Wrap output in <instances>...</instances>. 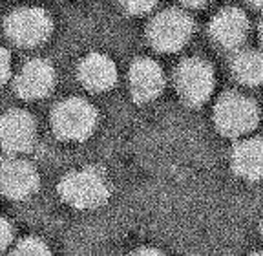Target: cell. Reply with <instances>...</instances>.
<instances>
[{"instance_id": "6da1fadb", "label": "cell", "mask_w": 263, "mask_h": 256, "mask_svg": "<svg viewBox=\"0 0 263 256\" xmlns=\"http://www.w3.org/2000/svg\"><path fill=\"white\" fill-rule=\"evenodd\" d=\"M57 194L64 203L79 211H91L110 199V185L95 167L71 170L59 181Z\"/></svg>"}, {"instance_id": "7a4b0ae2", "label": "cell", "mask_w": 263, "mask_h": 256, "mask_svg": "<svg viewBox=\"0 0 263 256\" xmlns=\"http://www.w3.org/2000/svg\"><path fill=\"white\" fill-rule=\"evenodd\" d=\"M51 130L61 141L81 143L95 132L99 123L97 108L81 97H68L51 110Z\"/></svg>"}, {"instance_id": "3957f363", "label": "cell", "mask_w": 263, "mask_h": 256, "mask_svg": "<svg viewBox=\"0 0 263 256\" xmlns=\"http://www.w3.org/2000/svg\"><path fill=\"white\" fill-rule=\"evenodd\" d=\"M53 31V21L42 8L13 9L4 19V33L16 48H37L44 44Z\"/></svg>"}, {"instance_id": "277c9868", "label": "cell", "mask_w": 263, "mask_h": 256, "mask_svg": "<svg viewBox=\"0 0 263 256\" xmlns=\"http://www.w3.org/2000/svg\"><path fill=\"white\" fill-rule=\"evenodd\" d=\"M194 31L192 19L181 9H164L157 13L146 28V39L159 53L179 51Z\"/></svg>"}, {"instance_id": "5b68a950", "label": "cell", "mask_w": 263, "mask_h": 256, "mask_svg": "<svg viewBox=\"0 0 263 256\" xmlns=\"http://www.w3.org/2000/svg\"><path fill=\"white\" fill-rule=\"evenodd\" d=\"M214 121L223 136L239 137L254 130L259 121L256 103L241 94L223 95L214 110Z\"/></svg>"}, {"instance_id": "8992f818", "label": "cell", "mask_w": 263, "mask_h": 256, "mask_svg": "<svg viewBox=\"0 0 263 256\" xmlns=\"http://www.w3.org/2000/svg\"><path fill=\"white\" fill-rule=\"evenodd\" d=\"M37 143V121L22 108H9L0 114V149L11 154H24Z\"/></svg>"}, {"instance_id": "52a82bcc", "label": "cell", "mask_w": 263, "mask_h": 256, "mask_svg": "<svg viewBox=\"0 0 263 256\" xmlns=\"http://www.w3.org/2000/svg\"><path fill=\"white\" fill-rule=\"evenodd\" d=\"M176 88L186 104L199 106L210 97L214 90L212 66L203 59H186L176 70Z\"/></svg>"}, {"instance_id": "ba28073f", "label": "cell", "mask_w": 263, "mask_h": 256, "mask_svg": "<svg viewBox=\"0 0 263 256\" xmlns=\"http://www.w3.org/2000/svg\"><path fill=\"white\" fill-rule=\"evenodd\" d=\"M41 187V176L35 165L11 156L0 161V194L11 202L31 198Z\"/></svg>"}, {"instance_id": "9c48e42d", "label": "cell", "mask_w": 263, "mask_h": 256, "mask_svg": "<svg viewBox=\"0 0 263 256\" xmlns=\"http://www.w3.org/2000/svg\"><path fill=\"white\" fill-rule=\"evenodd\" d=\"M55 68L44 59H29L13 79V92L24 101H41L55 88Z\"/></svg>"}, {"instance_id": "30bf717a", "label": "cell", "mask_w": 263, "mask_h": 256, "mask_svg": "<svg viewBox=\"0 0 263 256\" xmlns=\"http://www.w3.org/2000/svg\"><path fill=\"white\" fill-rule=\"evenodd\" d=\"M128 83H130L132 99L137 104L150 103L164 88L163 68L154 59L137 57L128 70Z\"/></svg>"}, {"instance_id": "8fae6325", "label": "cell", "mask_w": 263, "mask_h": 256, "mask_svg": "<svg viewBox=\"0 0 263 256\" xmlns=\"http://www.w3.org/2000/svg\"><path fill=\"white\" fill-rule=\"evenodd\" d=\"M77 77L90 92H108L117 83V66L108 55L88 53L79 62Z\"/></svg>"}, {"instance_id": "7c38bea8", "label": "cell", "mask_w": 263, "mask_h": 256, "mask_svg": "<svg viewBox=\"0 0 263 256\" xmlns=\"http://www.w3.org/2000/svg\"><path fill=\"white\" fill-rule=\"evenodd\" d=\"M249 33V19L241 9L229 8L219 11L210 24V35L219 46L234 50L243 44Z\"/></svg>"}, {"instance_id": "4fadbf2b", "label": "cell", "mask_w": 263, "mask_h": 256, "mask_svg": "<svg viewBox=\"0 0 263 256\" xmlns=\"http://www.w3.org/2000/svg\"><path fill=\"white\" fill-rule=\"evenodd\" d=\"M232 169L249 181L263 179V139L251 137L236 145L232 150Z\"/></svg>"}, {"instance_id": "5bb4252c", "label": "cell", "mask_w": 263, "mask_h": 256, "mask_svg": "<svg viewBox=\"0 0 263 256\" xmlns=\"http://www.w3.org/2000/svg\"><path fill=\"white\" fill-rule=\"evenodd\" d=\"M232 74L239 83L249 86L263 84V51H243L232 62Z\"/></svg>"}, {"instance_id": "9a60e30c", "label": "cell", "mask_w": 263, "mask_h": 256, "mask_svg": "<svg viewBox=\"0 0 263 256\" xmlns=\"http://www.w3.org/2000/svg\"><path fill=\"white\" fill-rule=\"evenodd\" d=\"M13 254H49V247L46 242H42L37 236H26V238L18 240L13 249Z\"/></svg>"}, {"instance_id": "2e32d148", "label": "cell", "mask_w": 263, "mask_h": 256, "mask_svg": "<svg viewBox=\"0 0 263 256\" xmlns=\"http://www.w3.org/2000/svg\"><path fill=\"white\" fill-rule=\"evenodd\" d=\"M157 2L159 0H123V8L128 15L141 17V15H146V13L152 11L157 6Z\"/></svg>"}, {"instance_id": "e0dca14e", "label": "cell", "mask_w": 263, "mask_h": 256, "mask_svg": "<svg viewBox=\"0 0 263 256\" xmlns=\"http://www.w3.org/2000/svg\"><path fill=\"white\" fill-rule=\"evenodd\" d=\"M15 238V227L8 218L0 216V252H4Z\"/></svg>"}, {"instance_id": "ac0fdd59", "label": "cell", "mask_w": 263, "mask_h": 256, "mask_svg": "<svg viewBox=\"0 0 263 256\" xmlns=\"http://www.w3.org/2000/svg\"><path fill=\"white\" fill-rule=\"evenodd\" d=\"M9 79H11V53L4 46H0V90L8 84Z\"/></svg>"}, {"instance_id": "d6986e66", "label": "cell", "mask_w": 263, "mask_h": 256, "mask_svg": "<svg viewBox=\"0 0 263 256\" xmlns=\"http://www.w3.org/2000/svg\"><path fill=\"white\" fill-rule=\"evenodd\" d=\"M181 4L189 6V8H201V6H205L209 0H179Z\"/></svg>"}, {"instance_id": "ffe728a7", "label": "cell", "mask_w": 263, "mask_h": 256, "mask_svg": "<svg viewBox=\"0 0 263 256\" xmlns=\"http://www.w3.org/2000/svg\"><path fill=\"white\" fill-rule=\"evenodd\" d=\"M136 254H161V251H157V249H139V251H136Z\"/></svg>"}, {"instance_id": "44dd1931", "label": "cell", "mask_w": 263, "mask_h": 256, "mask_svg": "<svg viewBox=\"0 0 263 256\" xmlns=\"http://www.w3.org/2000/svg\"><path fill=\"white\" fill-rule=\"evenodd\" d=\"M251 6H254V8H263V0H247Z\"/></svg>"}, {"instance_id": "7402d4cb", "label": "cell", "mask_w": 263, "mask_h": 256, "mask_svg": "<svg viewBox=\"0 0 263 256\" xmlns=\"http://www.w3.org/2000/svg\"><path fill=\"white\" fill-rule=\"evenodd\" d=\"M259 35H261V41H263V19H261V24H259Z\"/></svg>"}, {"instance_id": "603a6c76", "label": "cell", "mask_w": 263, "mask_h": 256, "mask_svg": "<svg viewBox=\"0 0 263 256\" xmlns=\"http://www.w3.org/2000/svg\"><path fill=\"white\" fill-rule=\"evenodd\" d=\"M261 231H263V225H261Z\"/></svg>"}]
</instances>
